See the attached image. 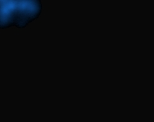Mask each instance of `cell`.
I'll list each match as a JSON object with an SVG mask.
<instances>
[{
	"mask_svg": "<svg viewBox=\"0 0 154 122\" xmlns=\"http://www.w3.org/2000/svg\"><path fill=\"white\" fill-rule=\"evenodd\" d=\"M41 11L39 0H0V29L26 27Z\"/></svg>",
	"mask_w": 154,
	"mask_h": 122,
	"instance_id": "cell-1",
	"label": "cell"
}]
</instances>
